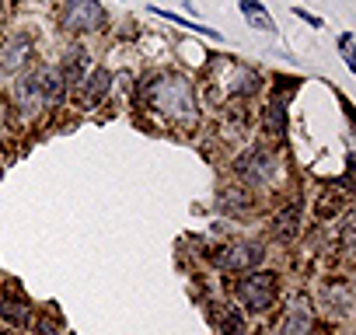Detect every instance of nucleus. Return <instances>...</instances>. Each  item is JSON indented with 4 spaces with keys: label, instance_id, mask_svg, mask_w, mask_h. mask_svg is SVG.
I'll return each instance as SVG.
<instances>
[{
    "label": "nucleus",
    "instance_id": "f3484780",
    "mask_svg": "<svg viewBox=\"0 0 356 335\" xmlns=\"http://www.w3.org/2000/svg\"><path fill=\"white\" fill-rule=\"evenodd\" d=\"M220 328H224V335H245V318H241V311H224V314H220Z\"/></svg>",
    "mask_w": 356,
    "mask_h": 335
},
{
    "label": "nucleus",
    "instance_id": "412c9836",
    "mask_svg": "<svg viewBox=\"0 0 356 335\" xmlns=\"http://www.w3.org/2000/svg\"><path fill=\"white\" fill-rule=\"evenodd\" d=\"M8 335H18V332H8Z\"/></svg>",
    "mask_w": 356,
    "mask_h": 335
},
{
    "label": "nucleus",
    "instance_id": "f8f14e48",
    "mask_svg": "<svg viewBox=\"0 0 356 335\" xmlns=\"http://www.w3.org/2000/svg\"><path fill=\"white\" fill-rule=\"evenodd\" d=\"M248 210V199L241 193H220L217 196V213H231V217H241Z\"/></svg>",
    "mask_w": 356,
    "mask_h": 335
},
{
    "label": "nucleus",
    "instance_id": "9d476101",
    "mask_svg": "<svg viewBox=\"0 0 356 335\" xmlns=\"http://www.w3.org/2000/svg\"><path fill=\"white\" fill-rule=\"evenodd\" d=\"M307 325H311V304H307V297H297L290 307V318L283 325V335H307Z\"/></svg>",
    "mask_w": 356,
    "mask_h": 335
},
{
    "label": "nucleus",
    "instance_id": "f257e3e1",
    "mask_svg": "<svg viewBox=\"0 0 356 335\" xmlns=\"http://www.w3.org/2000/svg\"><path fill=\"white\" fill-rule=\"evenodd\" d=\"M147 101L171 115V119H182V122H193L196 119V98H193V88L186 77L178 74H161L157 81L147 84Z\"/></svg>",
    "mask_w": 356,
    "mask_h": 335
},
{
    "label": "nucleus",
    "instance_id": "0eeeda50",
    "mask_svg": "<svg viewBox=\"0 0 356 335\" xmlns=\"http://www.w3.org/2000/svg\"><path fill=\"white\" fill-rule=\"evenodd\" d=\"M300 234V203H290L283 213H276L273 220V238L276 241H293Z\"/></svg>",
    "mask_w": 356,
    "mask_h": 335
},
{
    "label": "nucleus",
    "instance_id": "f03ea898",
    "mask_svg": "<svg viewBox=\"0 0 356 335\" xmlns=\"http://www.w3.org/2000/svg\"><path fill=\"white\" fill-rule=\"evenodd\" d=\"M60 25L67 32H98L105 28V8L98 0H67L60 8Z\"/></svg>",
    "mask_w": 356,
    "mask_h": 335
},
{
    "label": "nucleus",
    "instance_id": "39448f33",
    "mask_svg": "<svg viewBox=\"0 0 356 335\" xmlns=\"http://www.w3.org/2000/svg\"><path fill=\"white\" fill-rule=\"evenodd\" d=\"M262 259H266V248L255 245V241H248V245H231V248H224V252L217 255V265L227 269V272H245V269H255Z\"/></svg>",
    "mask_w": 356,
    "mask_h": 335
},
{
    "label": "nucleus",
    "instance_id": "6ab92c4d",
    "mask_svg": "<svg viewBox=\"0 0 356 335\" xmlns=\"http://www.w3.org/2000/svg\"><path fill=\"white\" fill-rule=\"evenodd\" d=\"M35 332H39V335H60V332H56V325H53L49 318H39V325H35Z\"/></svg>",
    "mask_w": 356,
    "mask_h": 335
},
{
    "label": "nucleus",
    "instance_id": "a211bd4d",
    "mask_svg": "<svg viewBox=\"0 0 356 335\" xmlns=\"http://www.w3.org/2000/svg\"><path fill=\"white\" fill-rule=\"evenodd\" d=\"M342 252H353V220L342 224Z\"/></svg>",
    "mask_w": 356,
    "mask_h": 335
},
{
    "label": "nucleus",
    "instance_id": "6e6552de",
    "mask_svg": "<svg viewBox=\"0 0 356 335\" xmlns=\"http://www.w3.org/2000/svg\"><path fill=\"white\" fill-rule=\"evenodd\" d=\"M29 49H32L29 35H15V39H8V46L0 49V67H4V70H18V67L29 60Z\"/></svg>",
    "mask_w": 356,
    "mask_h": 335
},
{
    "label": "nucleus",
    "instance_id": "20e7f679",
    "mask_svg": "<svg viewBox=\"0 0 356 335\" xmlns=\"http://www.w3.org/2000/svg\"><path fill=\"white\" fill-rule=\"evenodd\" d=\"M238 297L248 311H269L273 307V297H276V276L269 272H255V276H245L238 283Z\"/></svg>",
    "mask_w": 356,
    "mask_h": 335
},
{
    "label": "nucleus",
    "instance_id": "4468645a",
    "mask_svg": "<svg viewBox=\"0 0 356 335\" xmlns=\"http://www.w3.org/2000/svg\"><path fill=\"white\" fill-rule=\"evenodd\" d=\"M88 67V53L84 49H74L70 60H67V74H63V84H81V74Z\"/></svg>",
    "mask_w": 356,
    "mask_h": 335
},
{
    "label": "nucleus",
    "instance_id": "ddd939ff",
    "mask_svg": "<svg viewBox=\"0 0 356 335\" xmlns=\"http://www.w3.org/2000/svg\"><path fill=\"white\" fill-rule=\"evenodd\" d=\"M266 122H269V129H273L276 136H286V101H283V98H276V101L269 105Z\"/></svg>",
    "mask_w": 356,
    "mask_h": 335
},
{
    "label": "nucleus",
    "instance_id": "4be33fe9",
    "mask_svg": "<svg viewBox=\"0 0 356 335\" xmlns=\"http://www.w3.org/2000/svg\"><path fill=\"white\" fill-rule=\"evenodd\" d=\"M0 112H4V105H0Z\"/></svg>",
    "mask_w": 356,
    "mask_h": 335
},
{
    "label": "nucleus",
    "instance_id": "9b49d317",
    "mask_svg": "<svg viewBox=\"0 0 356 335\" xmlns=\"http://www.w3.org/2000/svg\"><path fill=\"white\" fill-rule=\"evenodd\" d=\"M241 15L259 28V32H273L276 25H273V18H269V11L259 4V0H241Z\"/></svg>",
    "mask_w": 356,
    "mask_h": 335
},
{
    "label": "nucleus",
    "instance_id": "7ed1b4c3",
    "mask_svg": "<svg viewBox=\"0 0 356 335\" xmlns=\"http://www.w3.org/2000/svg\"><path fill=\"white\" fill-rule=\"evenodd\" d=\"M234 172H238V179H241L245 186L262 189V186H269V182L276 179V161H273V154H266V150L252 147L248 154H241V157H238Z\"/></svg>",
    "mask_w": 356,
    "mask_h": 335
},
{
    "label": "nucleus",
    "instance_id": "2eb2a0df",
    "mask_svg": "<svg viewBox=\"0 0 356 335\" xmlns=\"http://www.w3.org/2000/svg\"><path fill=\"white\" fill-rule=\"evenodd\" d=\"M0 311H4V318H8L11 325H25V321H29V307H25V300L8 297V300H0Z\"/></svg>",
    "mask_w": 356,
    "mask_h": 335
},
{
    "label": "nucleus",
    "instance_id": "aec40b11",
    "mask_svg": "<svg viewBox=\"0 0 356 335\" xmlns=\"http://www.w3.org/2000/svg\"><path fill=\"white\" fill-rule=\"evenodd\" d=\"M297 18H304L307 25H314V28H321V22H318L314 15H307V11H300V8H297Z\"/></svg>",
    "mask_w": 356,
    "mask_h": 335
},
{
    "label": "nucleus",
    "instance_id": "423d86ee",
    "mask_svg": "<svg viewBox=\"0 0 356 335\" xmlns=\"http://www.w3.org/2000/svg\"><path fill=\"white\" fill-rule=\"evenodd\" d=\"M15 101H18V112H22V115H35V112L46 105L42 95H39L35 74H29V77H22V81L15 84Z\"/></svg>",
    "mask_w": 356,
    "mask_h": 335
},
{
    "label": "nucleus",
    "instance_id": "dca6fc26",
    "mask_svg": "<svg viewBox=\"0 0 356 335\" xmlns=\"http://www.w3.org/2000/svg\"><path fill=\"white\" fill-rule=\"evenodd\" d=\"M88 84H91V88H88V101H102V95H105L108 84H112V74H108V70H95Z\"/></svg>",
    "mask_w": 356,
    "mask_h": 335
},
{
    "label": "nucleus",
    "instance_id": "1a4fd4ad",
    "mask_svg": "<svg viewBox=\"0 0 356 335\" xmlns=\"http://www.w3.org/2000/svg\"><path fill=\"white\" fill-rule=\"evenodd\" d=\"M35 81H39V95H42V101H49V105L63 101L67 84H63V74H60V70H39Z\"/></svg>",
    "mask_w": 356,
    "mask_h": 335
}]
</instances>
